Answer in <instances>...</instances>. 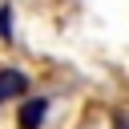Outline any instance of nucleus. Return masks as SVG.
Wrapping results in <instances>:
<instances>
[{"label":"nucleus","mask_w":129,"mask_h":129,"mask_svg":"<svg viewBox=\"0 0 129 129\" xmlns=\"http://www.w3.org/2000/svg\"><path fill=\"white\" fill-rule=\"evenodd\" d=\"M48 97H24L20 109H16V129H44L48 121Z\"/></svg>","instance_id":"f257e3e1"},{"label":"nucleus","mask_w":129,"mask_h":129,"mask_svg":"<svg viewBox=\"0 0 129 129\" xmlns=\"http://www.w3.org/2000/svg\"><path fill=\"white\" fill-rule=\"evenodd\" d=\"M0 40H12V8H0Z\"/></svg>","instance_id":"7ed1b4c3"},{"label":"nucleus","mask_w":129,"mask_h":129,"mask_svg":"<svg viewBox=\"0 0 129 129\" xmlns=\"http://www.w3.org/2000/svg\"><path fill=\"white\" fill-rule=\"evenodd\" d=\"M12 97H28V77L20 69H0V105Z\"/></svg>","instance_id":"f03ea898"}]
</instances>
